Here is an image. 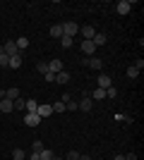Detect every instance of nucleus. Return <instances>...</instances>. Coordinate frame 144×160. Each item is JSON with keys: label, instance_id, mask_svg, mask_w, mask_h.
Here are the masks:
<instances>
[{"label": "nucleus", "instance_id": "nucleus-1", "mask_svg": "<svg viewBox=\"0 0 144 160\" xmlns=\"http://www.w3.org/2000/svg\"><path fill=\"white\" fill-rule=\"evenodd\" d=\"M77 33H79V24H77V22H65V24H62V36L75 38Z\"/></svg>", "mask_w": 144, "mask_h": 160}, {"label": "nucleus", "instance_id": "nucleus-2", "mask_svg": "<svg viewBox=\"0 0 144 160\" xmlns=\"http://www.w3.org/2000/svg\"><path fill=\"white\" fill-rule=\"evenodd\" d=\"M82 65L91 67V69H101V67H103V62H101V58L91 55V58H82Z\"/></svg>", "mask_w": 144, "mask_h": 160}, {"label": "nucleus", "instance_id": "nucleus-3", "mask_svg": "<svg viewBox=\"0 0 144 160\" xmlns=\"http://www.w3.org/2000/svg\"><path fill=\"white\" fill-rule=\"evenodd\" d=\"M0 48H3V53H5L7 58L19 55V50H17V46H14V41H5V46H0Z\"/></svg>", "mask_w": 144, "mask_h": 160}, {"label": "nucleus", "instance_id": "nucleus-4", "mask_svg": "<svg viewBox=\"0 0 144 160\" xmlns=\"http://www.w3.org/2000/svg\"><path fill=\"white\" fill-rule=\"evenodd\" d=\"M36 115H39V117H48V115H53V105H51V103H39V108H36Z\"/></svg>", "mask_w": 144, "mask_h": 160}, {"label": "nucleus", "instance_id": "nucleus-5", "mask_svg": "<svg viewBox=\"0 0 144 160\" xmlns=\"http://www.w3.org/2000/svg\"><path fill=\"white\" fill-rule=\"evenodd\" d=\"M79 48H82V55H84V58L96 55V46L91 43V41H82V46H79Z\"/></svg>", "mask_w": 144, "mask_h": 160}, {"label": "nucleus", "instance_id": "nucleus-6", "mask_svg": "<svg viewBox=\"0 0 144 160\" xmlns=\"http://www.w3.org/2000/svg\"><path fill=\"white\" fill-rule=\"evenodd\" d=\"M39 122H43V120L36 112H24V124H27V127H36Z\"/></svg>", "mask_w": 144, "mask_h": 160}, {"label": "nucleus", "instance_id": "nucleus-7", "mask_svg": "<svg viewBox=\"0 0 144 160\" xmlns=\"http://www.w3.org/2000/svg\"><path fill=\"white\" fill-rule=\"evenodd\" d=\"M96 84H99V88H103V91H106V88H110V86H113V79H110L108 74H99Z\"/></svg>", "mask_w": 144, "mask_h": 160}, {"label": "nucleus", "instance_id": "nucleus-8", "mask_svg": "<svg viewBox=\"0 0 144 160\" xmlns=\"http://www.w3.org/2000/svg\"><path fill=\"white\" fill-rule=\"evenodd\" d=\"M130 10H132V0H120V2L115 5V12L118 14H127Z\"/></svg>", "mask_w": 144, "mask_h": 160}, {"label": "nucleus", "instance_id": "nucleus-9", "mask_svg": "<svg viewBox=\"0 0 144 160\" xmlns=\"http://www.w3.org/2000/svg\"><path fill=\"white\" fill-rule=\"evenodd\" d=\"M77 105H79V110H82V112H89L91 108H94V100H91L89 96H84V98L79 100V103H77Z\"/></svg>", "mask_w": 144, "mask_h": 160}, {"label": "nucleus", "instance_id": "nucleus-10", "mask_svg": "<svg viewBox=\"0 0 144 160\" xmlns=\"http://www.w3.org/2000/svg\"><path fill=\"white\" fill-rule=\"evenodd\" d=\"M79 31H82V41H91L96 36V29L94 27H79Z\"/></svg>", "mask_w": 144, "mask_h": 160}, {"label": "nucleus", "instance_id": "nucleus-11", "mask_svg": "<svg viewBox=\"0 0 144 160\" xmlns=\"http://www.w3.org/2000/svg\"><path fill=\"white\" fill-rule=\"evenodd\" d=\"M14 105H12V100L10 98H0V112H12Z\"/></svg>", "mask_w": 144, "mask_h": 160}, {"label": "nucleus", "instance_id": "nucleus-12", "mask_svg": "<svg viewBox=\"0 0 144 160\" xmlns=\"http://www.w3.org/2000/svg\"><path fill=\"white\" fill-rule=\"evenodd\" d=\"M48 72H53V74L62 72V60H51L48 62Z\"/></svg>", "mask_w": 144, "mask_h": 160}, {"label": "nucleus", "instance_id": "nucleus-13", "mask_svg": "<svg viewBox=\"0 0 144 160\" xmlns=\"http://www.w3.org/2000/svg\"><path fill=\"white\" fill-rule=\"evenodd\" d=\"M48 33H51L53 38H62V24H53V27L48 29Z\"/></svg>", "mask_w": 144, "mask_h": 160}, {"label": "nucleus", "instance_id": "nucleus-14", "mask_svg": "<svg viewBox=\"0 0 144 160\" xmlns=\"http://www.w3.org/2000/svg\"><path fill=\"white\" fill-rule=\"evenodd\" d=\"M36 108H39V100L29 98L27 103H24V112H36Z\"/></svg>", "mask_w": 144, "mask_h": 160}, {"label": "nucleus", "instance_id": "nucleus-15", "mask_svg": "<svg viewBox=\"0 0 144 160\" xmlns=\"http://www.w3.org/2000/svg\"><path fill=\"white\" fill-rule=\"evenodd\" d=\"M14 46H17V50H19V53H22V50H27V46H29V38H27V36H19V38L14 41Z\"/></svg>", "mask_w": 144, "mask_h": 160}, {"label": "nucleus", "instance_id": "nucleus-16", "mask_svg": "<svg viewBox=\"0 0 144 160\" xmlns=\"http://www.w3.org/2000/svg\"><path fill=\"white\" fill-rule=\"evenodd\" d=\"M67 81H70V72H65V69H62V72L55 74V84H67Z\"/></svg>", "mask_w": 144, "mask_h": 160}, {"label": "nucleus", "instance_id": "nucleus-17", "mask_svg": "<svg viewBox=\"0 0 144 160\" xmlns=\"http://www.w3.org/2000/svg\"><path fill=\"white\" fill-rule=\"evenodd\" d=\"M7 67H12V69H19V67H22V53H19V55H14V58H10Z\"/></svg>", "mask_w": 144, "mask_h": 160}, {"label": "nucleus", "instance_id": "nucleus-18", "mask_svg": "<svg viewBox=\"0 0 144 160\" xmlns=\"http://www.w3.org/2000/svg\"><path fill=\"white\" fill-rule=\"evenodd\" d=\"M89 98L91 100H103L106 98V91H103V88H94V91L89 93Z\"/></svg>", "mask_w": 144, "mask_h": 160}, {"label": "nucleus", "instance_id": "nucleus-19", "mask_svg": "<svg viewBox=\"0 0 144 160\" xmlns=\"http://www.w3.org/2000/svg\"><path fill=\"white\" fill-rule=\"evenodd\" d=\"M91 43H94L96 48H99V46H103V43H106V33L96 31V36H94V38H91Z\"/></svg>", "mask_w": 144, "mask_h": 160}, {"label": "nucleus", "instance_id": "nucleus-20", "mask_svg": "<svg viewBox=\"0 0 144 160\" xmlns=\"http://www.w3.org/2000/svg\"><path fill=\"white\" fill-rule=\"evenodd\" d=\"M5 98H10V100H17V98H19V88H7V91H5Z\"/></svg>", "mask_w": 144, "mask_h": 160}, {"label": "nucleus", "instance_id": "nucleus-21", "mask_svg": "<svg viewBox=\"0 0 144 160\" xmlns=\"http://www.w3.org/2000/svg\"><path fill=\"white\" fill-rule=\"evenodd\" d=\"M39 155H41V160H53V158H55V153L51 151V148H43Z\"/></svg>", "mask_w": 144, "mask_h": 160}, {"label": "nucleus", "instance_id": "nucleus-22", "mask_svg": "<svg viewBox=\"0 0 144 160\" xmlns=\"http://www.w3.org/2000/svg\"><path fill=\"white\" fill-rule=\"evenodd\" d=\"M139 72H142V69H137V67L132 65V67H127V72H125V74H127L130 79H137V77H139Z\"/></svg>", "mask_w": 144, "mask_h": 160}, {"label": "nucleus", "instance_id": "nucleus-23", "mask_svg": "<svg viewBox=\"0 0 144 160\" xmlns=\"http://www.w3.org/2000/svg\"><path fill=\"white\" fill-rule=\"evenodd\" d=\"M65 110H67V103H62V100L53 103V112H65Z\"/></svg>", "mask_w": 144, "mask_h": 160}, {"label": "nucleus", "instance_id": "nucleus-24", "mask_svg": "<svg viewBox=\"0 0 144 160\" xmlns=\"http://www.w3.org/2000/svg\"><path fill=\"white\" fill-rule=\"evenodd\" d=\"M24 158H27V153H24L22 148H14L12 151V160H24Z\"/></svg>", "mask_w": 144, "mask_h": 160}, {"label": "nucleus", "instance_id": "nucleus-25", "mask_svg": "<svg viewBox=\"0 0 144 160\" xmlns=\"http://www.w3.org/2000/svg\"><path fill=\"white\" fill-rule=\"evenodd\" d=\"M72 43H75V38H70V36H62V38H60L62 48H72Z\"/></svg>", "mask_w": 144, "mask_h": 160}, {"label": "nucleus", "instance_id": "nucleus-26", "mask_svg": "<svg viewBox=\"0 0 144 160\" xmlns=\"http://www.w3.org/2000/svg\"><path fill=\"white\" fill-rule=\"evenodd\" d=\"M24 103H27V100L22 98V96H19V98H17V100H12V105H14V110H24Z\"/></svg>", "mask_w": 144, "mask_h": 160}, {"label": "nucleus", "instance_id": "nucleus-27", "mask_svg": "<svg viewBox=\"0 0 144 160\" xmlns=\"http://www.w3.org/2000/svg\"><path fill=\"white\" fill-rule=\"evenodd\" d=\"M36 72L39 74H48V62H39V65H36Z\"/></svg>", "mask_w": 144, "mask_h": 160}, {"label": "nucleus", "instance_id": "nucleus-28", "mask_svg": "<svg viewBox=\"0 0 144 160\" xmlns=\"http://www.w3.org/2000/svg\"><path fill=\"white\" fill-rule=\"evenodd\" d=\"M31 151H34V153H41V151H43V143H41V141H34V143H31Z\"/></svg>", "mask_w": 144, "mask_h": 160}, {"label": "nucleus", "instance_id": "nucleus-29", "mask_svg": "<svg viewBox=\"0 0 144 160\" xmlns=\"http://www.w3.org/2000/svg\"><path fill=\"white\" fill-rule=\"evenodd\" d=\"M7 62H10V58H7V55L3 53V48H0V67H7Z\"/></svg>", "mask_w": 144, "mask_h": 160}, {"label": "nucleus", "instance_id": "nucleus-30", "mask_svg": "<svg viewBox=\"0 0 144 160\" xmlns=\"http://www.w3.org/2000/svg\"><path fill=\"white\" fill-rule=\"evenodd\" d=\"M65 160H79V153H77V151H70V153L65 155Z\"/></svg>", "mask_w": 144, "mask_h": 160}, {"label": "nucleus", "instance_id": "nucleus-31", "mask_svg": "<svg viewBox=\"0 0 144 160\" xmlns=\"http://www.w3.org/2000/svg\"><path fill=\"white\" fill-rule=\"evenodd\" d=\"M115 96H118V91H115L113 86H110V88H106V98H115Z\"/></svg>", "mask_w": 144, "mask_h": 160}, {"label": "nucleus", "instance_id": "nucleus-32", "mask_svg": "<svg viewBox=\"0 0 144 160\" xmlns=\"http://www.w3.org/2000/svg\"><path fill=\"white\" fill-rule=\"evenodd\" d=\"M118 120H120V122H125V124H130V122H132V117H130V115H118Z\"/></svg>", "mask_w": 144, "mask_h": 160}, {"label": "nucleus", "instance_id": "nucleus-33", "mask_svg": "<svg viewBox=\"0 0 144 160\" xmlns=\"http://www.w3.org/2000/svg\"><path fill=\"white\" fill-rule=\"evenodd\" d=\"M43 79H46V81H51V84H53V81H55V74H53V72H48V74H43Z\"/></svg>", "mask_w": 144, "mask_h": 160}, {"label": "nucleus", "instance_id": "nucleus-34", "mask_svg": "<svg viewBox=\"0 0 144 160\" xmlns=\"http://www.w3.org/2000/svg\"><path fill=\"white\" fill-rule=\"evenodd\" d=\"M67 110H79V105H77V103H72V100H70V103H67Z\"/></svg>", "mask_w": 144, "mask_h": 160}, {"label": "nucleus", "instance_id": "nucleus-35", "mask_svg": "<svg viewBox=\"0 0 144 160\" xmlns=\"http://www.w3.org/2000/svg\"><path fill=\"white\" fill-rule=\"evenodd\" d=\"M60 100H62V103H70V100H72V96H70V93H62Z\"/></svg>", "mask_w": 144, "mask_h": 160}, {"label": "nucleus", "instance_id": "nucleus-36", "mask_svg": "<svg viewBox=\"0 0 144 160\" xmlns=\"http://www.w3.org/2000/svg\"><path fill=\"white\" fill-rule=\"evenodd\" d=\"M29 160H41V155H39V153H34V151H31V155H29Z\"/></svg>", "mask_w": 144, "mask_h": 160}, {"label": "nucleus", "instance_id": "nucleus-37", "mask_svg": "<svg viewBox=\"0 0 144 160\" xmlns=\"http://www.w3.org/2000/svg\"><path fill=\"white\" fill-rule=\"evenodd\" d=\"M125 160H137V155H135V153H127V155H125Z\"/></svg>", "mask_w": 144, "mask_h": 160}, {"label": "nucleus", "instance_id": "nucleus-38", "mask_svg": "<svg viewBox=\"0 0 144 160\" xmlns=\"http://www.w3.org/2000/svg\"><path fill=\"white\" fill-rule=\"evenodd\" d=\"M79 160H91V158H89L87 153H79Z\"/></svg>", "mask_w": 144, "mask_h": 160}, {"label": "nucleus", "instance_id": "nucleus-39", "mask_svg": "<svg viewBox=\"0 0 144 160\" xmlns=\"http://www.w3.org/2000/svg\"><path fill=\"white\" fill-rule=\"evenodd\" d=\"M115 160H125V155H115Z\"/></svg>", "mask_w": 144, "mask_h": 160}, {"label": "nucleus", "instance_id": "nucleus-40", "mask_svg": "<svg viewBox=\"0 0 144 160\" xmlns=\"http://www.w3.org/2000/svg\"><path fill=\"white\" fill-rule=\"evenodd\" d=\"M53 160H62V158H53Z\"/></svg>", "mask_w": 144, "mask_h": 160}, {"label": "nucleus", "instance_id": "nucleus-41", "mask_svg": "<svg viewBox=\"0 0 144 160\" xmlns=\"http://www.w3.org/2000/svg\"><path fill=\"white\" fill-rule=\"evenodd\" d=\"M24 160H29V158H24Z\"/></svg>", "mask_w": 144, "mask_h": 160}]
</instances>
